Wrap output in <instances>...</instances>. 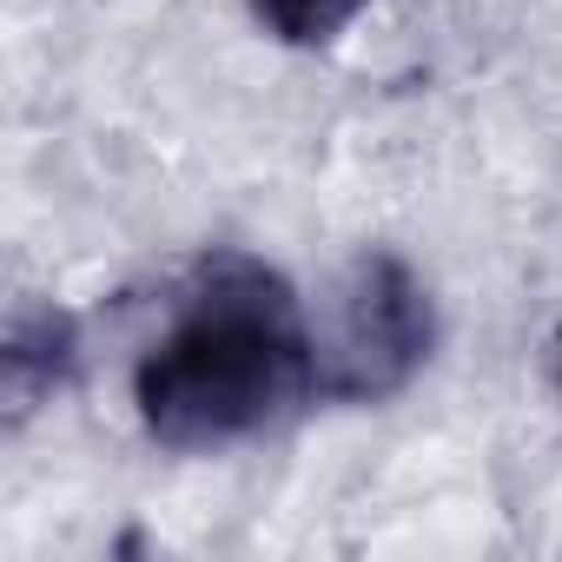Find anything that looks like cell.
Masks as SVG:
<instances>
[{
  "label": "cell",
  "instance_id": "1",
  "mask_svg": "<svg viewBox=\"0 0 562 562\" xmlns=\"http://www.w3.org/2000/svg\"><path fill=\"white\" fill-rule=\"evenodd\" d=\"M299 397H318L312 331L292 285L245 251H218L192 271L172 331L133 371L146 437L179 457L232 450Z\"/></svg>",
  "mask_w": 562,
  "mask_h": 562
},
{
  "label": "cell",
  "instance_id": "2",
  "mask_svg": "<svg viewBox=\"0 0 562 562\" xmlns=\"http://www.w3.org/2000/svg\"><path fill=\"white\" fill-rule=\"evenodd\" d=\"M437 345L430 292L397 251H364L331 292V318L312 338L318 397L331 404H384L397 397Z\"/></svg>",
  "mask_w": 562,
  "mask_h": 562
},
{
  "label": "cell",
  "instance_id": "3",
  "mask_svg": "<svg viewBox=\"0 0 562 562\" xmlns=\"http://www.w3.org/2000/svg\"><path fill=\"white\" fill-rule=\"evenodd\" d=\"M80 371V325L60 305H14L8 331H0V404L8 417H34L54 404Z\"/></svg>",
  "mask_w": 562,
  "mask_h": 562
},
{
  "label": "cell",
  "instance_id": "5",
  "mask_svg": "<svg viewBox=\"0 0 562 562\" xmlns=\"http://www.w3.org/2000/svg\"><path fill=\"white\" fill-rule=\"evenodd\" d=\"M555 384H562V338H555Z\"/></svg>",
  "mask_w": 562,
  "mask_h": 562
},
{
  "label": "cell",
  "instance_id": "4",
  "mask_svg": "<svg viewBox=\"0 0 562 562\" xmlns=\"http://www.w3.org/2000/svg\"><path fill=\"white\" fill-rule=\"evenodd\" d=\"M371 0H251V14L271 41L285 47H331Z\"/></svg>",
  "mask_w": 562,
  "mask_h": 562
}]
</instances>
